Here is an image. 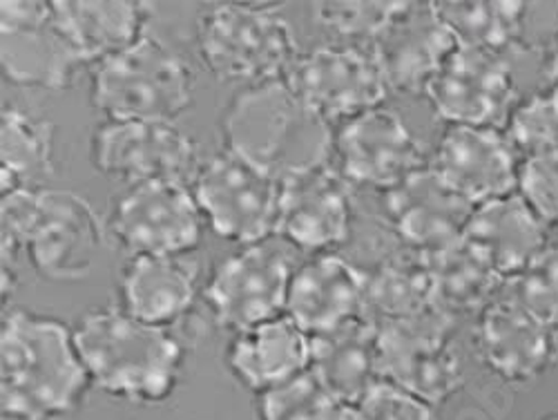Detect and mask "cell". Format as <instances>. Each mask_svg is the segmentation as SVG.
Listing matches in <instances>:
<instances>
[{"label":"cell","instance_id":"obj_25","mask_svg":"<svg viewBox=\"0 0 558 420\" xmlns=\"http://www.w3.org/2000/svg\"><path fill=\"white\" fill-rule=\"evenodd\" d=\"M54 21L72 45L78 61L95 63L123 52L144 36V3H89V0H52Z\"/></svg>","mask_w":558,"mask_h":420},{"label":"cell","instance_id":"obj_10","mask_svg":"<svg viewBox=\"0 0 558 420\" xmlns=\"http://www.w3.org/2000/svg\"><path fill=\"white\" fill-rule=\"evenodd\" d=\"M202 208L189 185H132L112 213V236L130 257H174L202 242Z\"/></svg>","mask_w":558,"mask_h":420},{"label":"cell","instance_id":"obj_6","mask_svg":"<svg viewBox=\"0 0 558 420\" xmlns=\"http://www.w3.org/2000/svg\"><path fill=\"white\" fill-rule=\"evenodd\" d=\"M199 55L219 81L262 85L287 79L300 50L289 21L270 8L226 3L199 19Z\"/></svg>","mask_w":558,"mask_h":420},{"label":"cell","instance_id":"obj_14","mask_svg":"<svg viewBox=\"0 0 558 420\" xmlns=\"http://www.w3.org/2000/svg\"><path fill=\"white\" fill-rule=\"evenodd\" d=\"M432 170L474 208L519 191V151L505 130L449 125Z\"/></svg>","mask_w":558,"mask_h":420},{"label":"cell","instance_id":"obj_7","mask_svg":"<svg viewBox=\"0 0 558 420\" xmlns=\"http://www.w3.org/2000/svg\"><path fill=\"white\" fill-rule=\"evenodd\" d=\"M195 200L223 240L257 244L277 232L279 181L228 151L202 166Z\"/></svg>","mask_w":558,"mask_h":420},{"label":"cell","instance_id":"obj_27","mask_svg":"<svg viewBox=\"0 0 558 420\" xmlns=\"http://www.w3.org/2000/svg\"><path fill=\"white\" fill-rule=\"evenodd\" d=\"M440 309L425 257H391L366 275L364 317L376 326L409 322Z\"/></svg>","mask_w":558,"mask_h":420},{"label":"cell","instance_id":"obj_18","mask_svg":"<svg viewBox=\"0 0 558 420\" xmlns=\"http://www.w3.org/2000/svg\"><path fill=\"white\" fill-rule=\"evenodd\" d=\"M351 195L344 179L317 166L279 181L277 236L306 251L336 247L349 238Z\"/></svg>","mask_w":558,"mask_h":420},{"label":"cell","instance_id":"obj_23","mask_svg":"<svg viewBox=\"0 0 558 420\" xmlns=\"http://www.w3.org/2000/svg\"><path fill=\"white\" fill-rule=\"evenodd\" d=\"M464 240L507 283L547 249V226L527 202L514 193L478 206L464 230Z\"/></svg>","mask_w":558,"mask_h":420},{"label":"cell","instance_id":"obj_35","mask_svg":"<svg viewBox=\"0 0 558 420\" xmlns=\"http://www.w3.org/2000/svg\"><path fill=\"white\" fill-rule=\"evenodd\" d=\"M519 195L547 228H558V153L521 161Z\"/></svg>","mask_w":558,"mask_h":420},{"label":"cell","instance_id":"obj_33","mask_svg":"<svg viewBox=\"0 0 558 420\" xmlns=\"http://www.w3.org/2000/svg\"><path fill=\"white\" fill-rule=\"evenodd\" d=\"M558 334V247H547L525 271L509 277L502 293Z\"/></svg>","mask_w":558,"mask_h":420},{"label":"cell","instance_id":"obj_19","mask_svg":"<svg viewBox=\"0 0 558 420\" xmlns=\"http://www.w3.org/2000/svg\"><path fill=\"white\" fill-rule=\"evenodd\" d=\"M383 204L398 236L421 255H432L460 242L476 211L453 193L432 166L387 191Z\"/></svg>","mask_w":558,"mask_h":420},{"label":"cell","instance_id":"obj_22","mask_svg":"<svg viewBox=\"0 0 558 420\" xmlns=\"http://www.w3.org/2000/svg\"><path fill=\"white\" fill-rule=\"evenodd\" d=\"M308 371L342 405H357L383 381L378 326L357 317L336 332L313 336Z\"/></svg>","mask_w":558,"mask_h":420},{"label":"cell","instance_id":"obj_17","mask_svg":"<svg viewBox=\"0 0 558 420\" xmlns=\"http://www.w3.org/2000/svg\"><path fill=\"white\" fill-rule=\"evenodd\" d=\"M460 43L442 23L434 3H409L407 10L371 43L389 89L417 95L458 52Z\"/></svg>","mask_w":558,"mask_h":420},{"label":"cell","instance_id":"obj_13","mask_svg":"<svg viewBox=\"0 0 558 420\" xmlns=\"http://www.w3.org/2000/svg\"><path fill=\"white\" fill-rule=\"evenodd\" d=\"M291 279L293 266L284 253L255 244L217 266L206 300L221 326L246 332L287 311Z\"/></svg>","mask_w":558,"mask_h":420},{"label":"cell","instance_id":"obj_2","mask_svg":"<svg viewBox=\"0 0 558 420\" xmlns=\"http://www.w3.org/2000/svg\"><path fill=\"white\" fill-rule=\"evenodd\" d=\"M221 136L228 153L277 181L329 166L336 148L331 121L306 104L287 79L251 85L232 97L221 117Z\"/></svg>","mask_w":558,"mask_h":420},{"label":"cell","instance_id":"obj_16","mask_svg":"<svg viewBox=\"0 0 558 420\" xmlns=\"http://www.w3.org/2000/svg\"><path fill=\"white\" fill-rule=\"evenodd\" d=\"M347 179L380 191H391L425 166L423 144L391 110H371L349 119L336 134Z\"/></svg>","mask_w":558,"mask_h":420},{"label":"cell","instance_id":"obj_32","mask_svg":"<svg viewBox=\"0 0 558 420\" xmlns=\"http://www.w3.org/2000/svg\"><path fill=\"white\" fill-rule=\"evenodd\" d=\"M511 146L525 157L558 153V87L534 92L511 112L505 128Z\"/></svg>","mask_w":558,"mask_h":420},{"label":"cell","instance_id":"obj_30","mask_svg":"<svg viewBox=\"0 0 558 420\" xmlns=\"http://www.w3.org/2000/svg\"><path fill=\"white\" fill-rule=\"evenodd\" d=\"M0 130V181L3 195L19 189H40V181L52 175L54 130L32 115L5 108Z\"/></svg>","mask_w":558,"mask_h":420},{"label":"cell","instance_id":"obj_29","mask_svg":"<svg viewBox=\"0 0 558 420\" xmlns=\"http://www.w3.org/2000/svg\"><path fill=\"white\" fill-rule=\"evenodd\" d=\"M442 23L453 32L460 48H472L507 57L523 48L527 3H489V0H458L434 3Z\"/></svg>","mask_w":558,"mask_h":420},{"label":"cell","instance_id":"obj_20","mask_svg":"<svg viewBox=\"0 0 558 420\" xmlns=\"http://www.w3.org/2000/svg\"><path fill=\"white\" fill-rule=\"evenodd\" d=\"M556 332L500 296L481 311L476 347L483 364L505 383H530L541 379L556 358Z\"/></svg>","mask_w":558,"mask_h":420},{"label":"cell","instance_id":"obj_11","mask_svg":"<svg viewBox=\"0 0 558 420\" xmlns=\"http://www.w3.org/2000/svg\"><path fill=\"white\" fill-rule=\"evenodd\" d=\"M0 63L21 87L65 89L83 65L54 21L52 3L5 0L0 3Z\"/></svg>","mask_w":558,"mask_h":420},{"label":"cell","instance_id":"obj_28","mask_svg":"<svg viewBox=\"0 0 558 420\" xmlns=\"http://www.w3.org/2000/svg\"><path fill=\"white\" fill-rule=\"evenodd\" d=\"M423 257L432 273L436 304L451 317L456 313L483 311L502 293L505 277L464 238Z\"/></svg>","mask_w":558,"mask_h":420},{"label":"cell","instance_id":"obj_31","mask_svg":"<svg viewBox=\"0 0 558 420\" xmlns=\"http://www.w3.org/2000/svg\"><path fill=\"white\" fill-rule=\"evenodd\" d=\"M259 420H347L349 407L319 385L311 371L259 394Z\"/></svg>","mask_w":558,"mask_h":420},{"label":"cell","instance_id":"obj_12","mask_svg":"<svg viewBox=\"0 0 558 420\" xmlns=\"http://www.w3.org/2000/svg\"><path fill=\"white\" fill-rule=\"evenodd\" d=\"M425 97L451 125L502 130L517 108V83L507 57L458 48Z\"/></svg>","mask_w":558,"mask_h":420},{"label":"cell","instance_id":"obj_15","mask_svg":"<svg viewBox=\"0 0 558 420\" xmlns=\"http://www.w3.org/2000/svg\"><path fill=\"white\" fill-rule=\"evenodd\" d=\"M287 81L327 121L378 110L389 97L376 59L353 48H319L302 57Z\"/></svg>","mask_w":558,"mask_h":420},{"label":"cell","instance_id":"obj_24","mask_svg":"<svg viewBox=\"0 0 558 420\" xmlns=\"http://www.w3.org/2000/svg\"><path fill=\"white\" fill-rule=\"evenodd\" d=\"M226 360L248 389L264 394L308 371L311 338L289 315L275 317L240 332Z\"/></svg>","mask_w":558,"mask_h":420},{"label":"cell","instance_id":"obj_5","mask_svg":"<svg viewBox=\"0 0 558 420\" xmlns=\"http://www.w3.org/2000/svg\"><path fill=\"white\" fill-rule=\"evenodd\" d=\"M193 97V70L153 36H142L92 72V104L110 121L172 123Z\"/></svg>","mask_w":558,"mask_h":420},{"label":"cell","instance_id":"obj_38","mask_svg":"<svg viewBox=\"0 0 558 420\" xmlns=\"http://www.w3.org/2000/svg\"><path fill=\"white\" fill-rule=\"evenodd\" d=\"M541 420H558V413H549V416H543Z\"/></svg>","mask_w":558,"mask_h":420},{"label":"cell","instance_id":"obj_1","mask_svg":"<svg viewBox=\"0 0 558 420\" xmlns=\"http://www.w3.org/2000/svg\"><path fill=\"white\" fill-rule=\"evenodd\" d=\"M89 383L68 324L25 309L5 313L0 329V409L5 420L70 416L81 407Z\"/></svg>","mask_w":558,"mask_h":420},{"label":"cell","instance_id":"obj_36","mask_svg":"<svg viewBox=\"0 0 558 420\" xmlns=\"http://www.w3.org/2000/svg\"><path fill=\"white\" fill-rule=\"evenodd\" d=\"M347 420H434V407L380 381L357 405L349 407Z\"/></svg>","mask_w":558,"mask_h":420},{"label":"cell","instance_id":"obj_26","mask_svg":"<svg viewBox=\"0 0 558 420\" xmlns=\"http://www.w3.org/2000/svg\"><path fill=\"white\" fill-rule=\"evenodd\" d=\"M123 311L153 326L181 317L197 293V266L174 257H132L121 277Z\"/></svg>","mask_w":558,"mask_h":420},{"label":"cell","instance_id":"obj_21","mask_svg":"<svg viewBox=\"0 0 558 420\" xmlns=\"http://www.w3.org/2000/svg\"><path fill=\"white\" fill-rule=\"evenodd\" d=\"M366 275L338 255L302 264L291 279L287 315L313 338L364 317Z\"/></svg>","mask_w":558,"mask_h":420},{"label":"cell","instance_id":"obj_37","mask_svg":"<svg viewBox=\"0 0 558 420\" xmlns=\"http://www.w3.org/2000/svg\"><path fill=\"white\" fill-rule=\"evenodd\" d=\"M543 74L547 76L549 87H558V29L551 34L547 48H545Z\"/></svg>","mask_w":558,"mask_h":420},{"label":"cell","instance_id":"obj_9","mask_svg":"<svg viewBox=\"0 0 558 420\" xmlns=\"http://www.w3.org/2000/svg\"><path fill=\"white\" fill-rule=\"evenodd\" d=\"M97 168L119 181L142 183H195L202 159L199 146L174 123L163 121H110L95 134Z\"/></svg>","mask_w":558,"mask_h":420},{"label":"cell","instance_id":"obj_34","mask_svg":"<svg viewBox=\"0 0 558 420\" xmlns=\"http://www.w3.org/2000/svg\"><path fill=\"white\" fill-rule=\"evenodd\" d=\"M409 3H315L313 14L322 27L347 38L374 43Z\"/></svg>","mask_w":558,"mask_h":420},{"label":"cell","instance_id":"obj_4","mask_svg":"<svg viewBox=\"0 0 558 420\" xmlns=\"http://www.w3.org/2000/svg\"><path fill=\"white\" fill-rule=\"evenodd\" d=\"M3 266L21 251L45 279L87 277L104 247V226L87 200L72 191L19 189L0 204Z\"/></svg>","mask_w":558,"mask_h":420},{"label":"cell","instance_id":"obj_3","mask_svg":"<svg viewBox=\"0 0 558 420\" xmlns=\"http://www.w3.org/2000/svg\"><path fill=\"white\" fill-rule=\"evenodd\" d=\"M74 343L92 383L114 398L155 405L172 396L183 349L163 326L132 317L123 309L87 311Z\"/></svg>","mask_w":558,"mask_h":420},{"label":"cell","instance_id":"obj_8","mask_svg":"<svg viewBox=\"0 0 558 420\" xmlns=\"http://www.w3.org/2000/svg\"><path fill=\"white\" fill-rule=\"evenodd\" d=\"M453 317L436 309L409 322L378 326L383 381L442 405L462 387L460 356L451 345Z\"/></svg>","mask_w":558,"mask_h":420}]
</instances>
